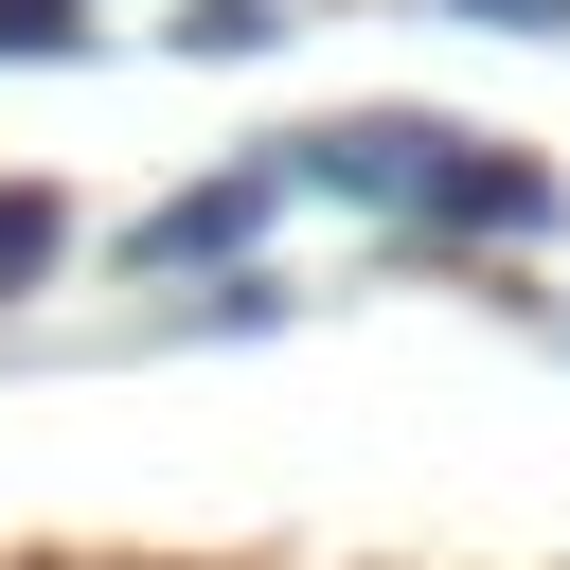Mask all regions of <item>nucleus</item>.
I'll list each match as a JSON object with an SVG mask.
<instances>
[{
    "label": "nucleus",
    "mask_w": 570,
    "mask_h": 570,
    "mask_svg": "<svg viewBox=\"0 0 570 570\" xmlns=\"http://www.w3.org/2000/svg\"><path fill=\"white\" fill-rule=\"evenodd\" d=\"M410 214H428L445 249H499V232H534V214H552V160H517V142L445 125V142H428V178H410Z\"/></svg>",
    "instance_id": "obj_1"
},
{
    "label": "nucleus",
    "mask_w": 570,
    "mask_h": 570,
    "mask_svg": "<svg viewBox=\"0 0 570 570\" xmlns=\"http://www.w3.org/2000/svg\"><path fill=\"white\" fill-rule=\"evenodd\" d=\"M428 142H445L428 107H356V125H321V142H303V178H321V196H374V214H410Z\"/></svg>",
    "instance_id": "obj_2"
},
{
    "label": "nucleus",
    "mask_w": 570,
    "mask_h": 570,
    "mask_svg": "<svg viewBox=\"0 0 570 570\" xmlns=\"http://www.w3.org/2000/svg\"><path fill=\"white\" fill-rule=\"evenodd\" d=\"M267 196H285V160H249V178H196L178 214H142V232H125V267H232V249L267 232Z\"/></svg>",
    "instance_id": "obj_3"
},
{
    "label": "nucleus",
    "mask_w": 570,
    "mask_h": 570,
    "mask_svg": "<svg viewBox=\"0 0 570 570\" xmlns=\"http://www.w3.org/2000/svg\"><path fill=\"white\" fill-rule=\"evenodd\" d=\"M53 267H71V214H53L36 178H0V303H18V285H53Z\"/></svg>",
    "instance_id": "obj_4"
},
{
    "label": "nucleus",
    "mask_w": 570,
    "mask_h": 570,
    "mask_svg": "<svg viewBox=\"0 0 570 570\" xmlns=\"http://www.w3.org/2000/svg\"><path fill=\"white\" fill-rule=\"evenodd\" d=\"M267 36H285V0H196L178 18V53H267Z\"/></svg>",
    "instance_id": "obj_5"
},
{
    "label": "nucleus",
    "mask_w": 570,
    "mask_h": 570,
    "mask_svg": "<svg viewBox=\"0 0 570 570\" xmlns=\"http://www.w3.org/2000/svg\"><path fill=\"white\" fill-rule=\"evenodd\" d=\"M0 53H89V0H0Z\"/></svg>",
    "instance_id": "obj_6"
},
{
    "label": "nucleus",
    "mask_w": 570,
    "mask_h": 570,
    "mask_svg": "<svg viewBox=\"0 0 570 570\" xmlns=\"http://www.w3.org/2000/svg\"><path fill=\"white\" fill-rule=\"evenodd\" d=\"M463 18H499V36H552V18H570V0H463Z\"/></svg>",
    "instance_id": "obj_7"
}]
</instances>
